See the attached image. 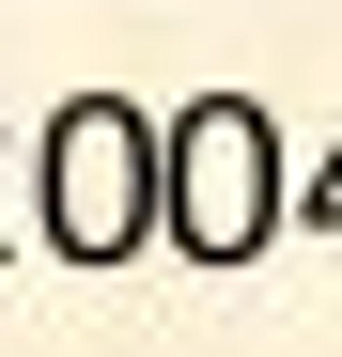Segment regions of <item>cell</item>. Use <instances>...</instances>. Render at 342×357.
Segmentation results:
<instances>
[{"mask_svg":"<svg viewBox=\"0 0 342 357\" xmlns=\"http://www.w3.org/2000/svg\"><path fill=\"white\" fill-rule=\"evenodd\" d=\"M0 171H16V125H0Z\"/></svg>","mask_w":342,"mask_h":357,"instance_id":"4","label":"cell"},{"mask_svg":"<svg viewBox=\"0 0 342 357\" xmlns=\"http://www.w3.org/2000/svg\"><path fill=\"white\" fill-rule=\"evenodd\" d=\"M280 233H342V140H327V171H296V202H280Z\"/></svg>","mask_w":342,"mask_h":357,"instance_id":"3","label":"cell"},{"mask_svg":"<svg viewBox=\"0 0 342 357\" xmlns=\"http://www.w3.org/2000/svg\"><path fill=\"white\" fill-rule=\"evenodd\" d=\"M31 233L78 280L140 264L156 249V109H125V93H63L31 125Z\"/></svg>","mask_w":342,"mask_h":357,"instance_id":"2","label":"cell"},{"mask_svg":"<svg viewBox=\"0 0 342 357\" xmlns=\"http://www.w3.org/2000/svg\"><path fill=\"white\" fill-rule=\"evenodd\" d=\"M280 202H296V171H280V109L265 93L156 109V249H187L202 280H234V264L280 249Z\"/></svg>","mask_w":342,"mask_h":357,"instance_id":"1","label":"cell"}]
</instances>
